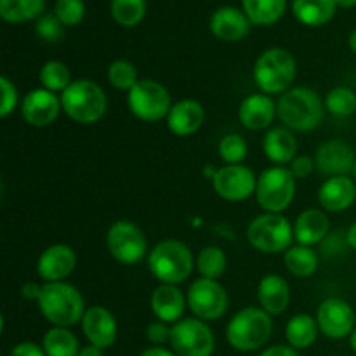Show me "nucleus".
Returning a JSON list of instances; mask_svg holds the SVG:
<instances>
[{
  "instance_id": "obj_1",
  "label": "nucleus",
  "mask_w": 356,
  "mask_h": 356,
  "mask_svg": "<svg viewBox=\"0 0 356 356\" xmlns=\"http://www.w3.org/2000/svg\"><path fill=\"white\" fill-rule=\"evenodd\" d=\"M277 115L291 131H315L323 120V103L313 89L292 87L278 99Z\"/></svg>"
},
{
  "instance_id": "obj_2",
  "label": "nucleus",
  "mask_w": 356,
  "mask_h": 356,
  "mask_svg": "<svg viewBox=\"0 0 356 356\" xmlns=\"http://www.w3.org/2000/svg\"><path fill=\"white\" fill-rule=\"evenodd\" d=\"M38 308L42 315L54 327H68L82 322L86 315V302L82 294L66 282H52L42 285Z\"/></svg>"
},
{
  "instance_id": "obj_3",
  "label": "nucleus",
  "mask_w": 356,
  "mask_h": 356,
  "mask_svg": "<svg viewBox=\"0 0 356 356\" xmlns=\"http://www.w3.org/2000/svg\"><path fill=\"white\" fill-rule=\"evenodd\" d=\"M61 108L66 117L79 124H96L106 113L108 99L104 90L89 79L75 80L61 92Z\"/></svg>"
},
{
  "instance_id": "obj_4",
  "label": "nucleus",
  "mask_w": 356,
  "mask_h": 356,
  "mask_svg": "<svg viewBox=\"0 0 356 356\" xmlns=\"http://www.w3.org/2000/svg\"><path fill=\"white\" fill-rule=\"evenodd\" d=\"M273 322L261 308H243L229 320L226 327V339L235 350L256 351L270 341Z\"/></svg>"
},
{
  "instance_id": "obj_5",
  "label": "nucleus",
  "mask_w": 356,
  "mask_h": 356,
  "mask_svg": "<svg viewBox=\"0 0 356 356\" xmlns=\"http://www.w3.org/2000/svg\"><path fill=\"white\" fill-rule=\"evenodd\" d=\"M296 59L287 49L273 47L264 51L254 65V82L263 94H284L296 79Z\"/></svg>"
},
{
  "instance_id": "obj_6",
  "label": "nucleus",
  "mask_w": 356,
  "mask_h": 356,
  "mask_svg": "<svg viewBox=\"0 0 356 356\" xmlns=\"http://www.w3.org/2000/svg\"><path fill=\"white\" fill-rule=\"evenodd\" d=\"M149 271L162 284L177 285L193 271V254L186 243L179 240H162L149 254Z\"/></svg>"
},
{
  "instance_id": "obj_7",
  "label": "nucleus",
  "mask_w": 356,
  "mask_h": 356,
  "mask_svg": "<svg viewBox=\"0 0 356 356\" xmlns=\"http://www.w3.org/2000/svg\"><path fill=\"white\" fill-rule=\"evenodd\" d=\"M247 238L250 245L264 254L287 252L292 247L294 229L287 218L273 212H264L250 221L247 229Z\"/></svg>"
},
{
  "instance_id": "obj_8",
  "label": "nucleus",
  "mask_w": 356,
  "mask_h": 356,
  "mask_svg": "<svg viewBox=\"0 0 356 356\" xmlns=\"http://www.w3.org/2000/svg\"><path fill=\"white\" fill-rule=\"evenodd\" d=\"M296 195V177L287 167H270L257 177L256 198L261 209L282 214L292 204Z\"/></svg>"
},
{
  "instance_id": "obj_9",
  "label": "nucleus",
  "mask_w": 356,
  "mask_h": 356,
  "mask_svg": "<svg viewBox=\"0 0 356 356\" xmlns=\"http://www.w3.org/2000/svg\"><path fill=\"white\" fill-rule=\"evenodd\" d=\"M129 108L132 113L145 122H159L169 115L170 94L160 82L143 79L129 90Z\"/></svg>"
},
{
  "instance_id": "obj_10",
  "label": "nucleus",
  "mask_w": 356,
  "mask_h": 356,
  "mask_svg": "<svg viewBox=\"0 0 356 356\" xmlns=\"http://www.w3.org/2000/svg\"><path fill=\"white\" fill-rule=\"evenodd\" d=\"M170 344L177 356H212L216 337L200 318H183L170 329Z\"/></svg>"
},
{
  "instance_id": "obj_11",
  "label": "nucleus",
  "mask_w": 356,
  "mask_h": 356,
  "mask_svg": "<svg viewBox=\"0 0 356 356\" xmlns=\"http://www.w3.org/2000/svg\"><path fill=\"white\" fill-rule=\"evenodd\" d=\"M188 306L197 318L204 322H214L226 313L229 298L226 289L218 280L198 278L188 291Z\"/></svg>"
},
{
  "instance_id": "obj_12",
  "label": "nucleus",
  "mask_w": 356,
  "mask_h": 356,
  "mask_svg": "<svg viewBox=\"0 0 356 356\" xmlns=\"http://www.w3.org/2000/svg\"><path fill=\"white\" fill-rule=\"evenodd\" d=\"M106 247L122 264H138L145 257L148 242L145 233L131 221H117L106 233Z\"/></svg>"
},
{
  "instance_id": "obj_13",
  "label": "nucleus",
  "mask_w": 356,
  "mask_h": 356,
  "mask_svg": "<svg viewBox=\"0 0 356 356\" xmlns=\"http://www.w3.org/2000/svg\"><path fill=\"white\" fill-rule=\"evenodd\" d=\"M216 193L228 202L247 200L252 193H256L257 177L252 170L245 165H226L216 170L212 177Z\"/></svg>"
},
{
  "instance_id": "obj_14",
  "label": "nucleus",
  "mask_w": 356,
  "mask_h": 356,
  "mask_svg": "<svg viewBox=\"0 0 356 356\" xmlns=\"http://www.w3.org/2000/svg\"><path fill=\"white\" fill-rule=\"evenodd\" d=\"M316 322L323 336L329 339H344L355 330L356 316L353 308L346 301L329 298L316 309Z\"/></svg>"
},
{
  "instance_id": "obj_15",
  "label": "nucleus",
  "mask_w": 356,
  "mask_h": 356,
  "mask_svg": "<svg viewBox=\"0 0 356 356\" xmlns=\"http://www.w3.org/2000/svg\"><path fill=\"white\" fill-rule=\"evenodd\" d=\"M61 110V99H58V96L47 89L31 90L21 103V115L24 122L33 127H47L54 124Z\"/></svg>"
},
{
  "instance_id": "obj_16",
  "label": "nucleus",
  "mask_w": 356,
  "mask_h": 356,
  "mask_svg": "<svg viewBox=\"0 0 356 356\" xmlns=\"http://www.w3.org/2000/svg\"><path fill=\"white\" fill-rule=\"evenodd\" d=\"M315 167L323 176L336 177L348 176L355 169V153L348 143L341 139L327 141L316 149L315 153Z\"/></svg>"
},
{
  "instance_id": "obj_17",
  "label": "nucleus",
  "mask_w": 356,
  "mask_h": 356,
  "mask_svg": "<svg viewBox=\"0 0 356 356\" xmlns=\"http://www.w3.org/2000/svg\"><path fill=\"white\" fill-rule=\"evenodd\" d=\"M76 264L75 250L65 243H56L47 247L40 254L37 263V273L45 284L52 282H63L66 277L72 275Z\"/></svg>"
},
{
  "instance_id": "obj_18",
  "label": "nucleus",
  "mask_w": 356,
  "mask_h": 356,
  "mask_svg": "<svg viewBox=\"0 0 356 356\" xmlns=\"http://www.w3.org/2000/svg\"><path fill=\"white\" fill-rule=\"evenodd\" d=\"M82 332L92 346L106 350L117 341V320L110 309L92 306L82 318Z\"/></svg>"
},
{
  "instance_id": "obj_19",
  "label": "nucleus",
  "mask_w": 356,
  "mask_h": 356,
  "mask_svg": "<svg viewBox=\"0 0 356 356\" xmlns=\"http://www.w3.org/2000/svg\"><path fill=\"white\" fill-rule=\"evenodd\" d=\"M277 117V104L268 94H252L240 104L238 118L243 127L250 131H263L273 124Z\"/></svg>"
},
{
  "instance_id": "obj_20",
  "label": "nucleus",
  "mask_w": 356,
  "mask_h": 356,
  "mask_svg": "<svg viewBox=\"0 0 356 356\" xmlns=\"http://www.w3.org/2000/svg\"><path fill=\"white\" fill-rule=\"evenodd\" d=\"M211 30L219 40L238 42L249 33L250 21L245 13L235 7H221L212 14Z\"/></svg>"
},
{
  "instance_id": "obj_21",
  "label": "nucleus",
  "mask_w": 356,
  "mask_h": 356,
  "mask_svg": "<svg viewBox=\"0 0 356 356\" xmlns=\"http://www.w3.org/2000/svg\"><path fill=\"white\" fill-rule=\"evenodd\" d=\"M356 200V184L348 176L329 177L318 190V202L325 211L343 212Z\"/></svg>"
},
{
  "instance_id": "obj_22",
  "label": "nucleus",
  "mask_w": 356,
  "mask_h": 356,
  "mask_svg": "<svg viewBox=\"0 0 356 356\" xmlns=\"http://www.w3.org/2000/svg\"><path fill=\"white\" fill-rule=\"evenodd\" d=\"M188 299L176 285L162 284L152 294V312L160 322L177 323L186 309Z\"/></svg>"
},
{
  "instance_id": "obj_23",
  "label": "nucleus",
  "mask_w": 356,
  "mask_h": 356,
  "mask_svg": "<svg viewBox=\"0 0 356 356\" xmlns=\"http://www.w3.org/2000/svg\"><path fill=\"white\" fill-rule=\"evenodd\" d=\"M205 120V110L193 99H183L170 108L167 115V125L170 132L181 138L195 134Z\"/></svg>"
},
{
  "instance_id": "obj_24",
  "label": "nucleus",
  "mask_w": 356,
  "mask_h": 356,
  "mask_svg": "<svg viewBox=\"0 0 356 356\" xmlns=\"http://www.w3.org/2000/svg\"><path fill=\"white\" fill-rule=\"evenodd\" d=\"M257 301L268 315H282L291 302V287L278 275H266L257 287Z\"/></svg>"
},
{
  "instance_id": "obj_25",
  "label": "nucleus",
  "mask_w": 356,
  "mask_h": 356,
  "mask_svg": "<svg viewBox=\"0 0 356 356\" xmlns=\"http://www.w3.org/2000/svg\"><path fill=\"white\" fill-rule=\"evenodd\" d=\"M330 228V221L327 214L320 209H308L301 212L294 222V238L299 245L312 247L322 242Z\"/></svg>"
},
{
  "instance_id": "obj_26",
  "label": "nucleus",
  "mask_w": 356,
  "mask_h": 356,
  "mask_svg": "<svg viewBox=\"0 0 356 356\" xmlns=\"http://www.w3.org/2000/svg\"><path fill=\"white\" fill-rule=\"evenodd\" d=\"M263 148L271 162L278 163V165H285V163H291L296 159L298 141H296L291 129L275 127L268 131V134L264 136Z\"/></svg>"
},
{
  "instance_id": "obj_27",
  "label": "nucleus",
  "mask_w": 356,
  "mask_h": 356,
  "mask_svg": "<svg viewBox=\"0 0 356 356\" xmlns=\"http://www.w3.org/2000/svg\"><path fill=\"white\" fill-rule=\"evenodd\" d=\"M294 16L308 26H322L329 23L336 14L334 0H294Z\"/></svg>"
},
{
  "instance_id": "obj_28",
  "label": "nucleus",
  "mask_w": 356,
  "mask_h": 356,
  "mask_svg": "<svg viewBox=\"0 0 356 356\" xmlns=\"http://www.w3.org/2000/svg\"><path fill=\"white\" fill-rule=\"evenodd\" d=\"M318 330L320 327L316 318L301 313L289 320L287 327H285V337H287L289 346H292L294 350H306L316 341Z\"/></svg>"
},
{
  "instance_id": "obj_29",
  "label": "nucleus",
  "mask_w": 356,
  "mask_h": 356,
  "mask_svg": "<svg viewBox=\"0 0 356 356\" xmlns=\"http://www.w3.org/2000/svg\"><path fill=\"white\" fill-rule=\"evenodd\" d=\"M243 13L252 24L270 26L277 23L285 13L287 0H242Z\"/></svg>"
},
{
  "instance_id": "obj_30",
  "label": "nucleus",
  "mask_w": 356,
  "mask_h": 356,
  "mask_svg": "<svg viewBox=\"0 0 356 356\" xmlns=\"http://www.w3.org/2000/svg\"><path fill=\"white\" fill-rule=\"evenodd\" d=\"M285 268L289 273L299 278H308L318 270V256L312 247L294 245L285 252L284 256Z\"/></svg>"
},
{
  "instance_id": "obj_31",
  "label": "nucleus",
  "mask_w": 356,
  "mask_h": 356,
  "mask_svg": "<svg viewBox=\"0 0 356 356\" xmlns=\"http://www.w3.org/2000/svg\"><path fill=\"white\" fill-rule=\"evenodd\" d=\"M42 348L47 356H79L80 353L79 339L65 327L47 330L42 341Z\"/></svg>"
},
{
  "instance_id": "obj_32",
  "label": "nucleus",
  "mask_w": 356,
  "mask_h": 356,
  "mask_svg": "<svg viewBox=\"0 0 356 356\" xmlns=\"http://www.w3.org/2000/svg\"><path fill=\"white\" fill-rule=\"evenodd\" d=\"M44 6V0H0V16L7 23H24L40 17Z\"/></svg>"
},
{
  "instance_id": "obj_33",
  "label": "nucleus",
  "mask_w": 356,
  "mask_h": 356,
  "mask_svg": "<svg viewBox=\"0 0 356 356\" xmlns=\"http://www.w3.org/2000/svg\"><path fill=\"white\" fill-rule=\"evenodd\" d=\"M38 79H40L44 89L51 90V92H65L72 83V73L65 63L49 61L40 68Z\"/></svg>"
},
{
  "instance_id": "obj_34",
  "label": "nucleus",
  "mask_w": 356,
  "mask_h": 356,
  "mask_svg": "<svg viewBox=\"0 0 356 356\" xmlns=\"http://www.w3.org/2000/svg\"><path fill=\"white\" fill-rule=\"evenodd\" d=\"M197 270L202 275V278L218 280L226 270V254L216 245L205 247L197 257Z\"/></svg>"
},
{
  "instance_id": "obj_35",
  "label": "nucleus",
  "mask_w": 356,
  "mask_h": 356,
  "mask_svg": "<svg viewBox=\"0 0 356 356\" xmlns=\"http://www.w3.org/2000/svg\"><path fill=\"white\" fill-rule=\"evenodd\" d=\"M111 16L122 26H136L146 13L145 0H111Z\"/></svg>"
},
{
  "instance_id": "obj_36",
  "label": "nucleus",
  "mask_w": 356,
  "mask_h": 356,
  "mask_svg": "<svg viewBox=\"0 0 356 356\" xmlns=\"http://www.w3.org/2000/svg\"><path fill=\"white\" fill-rule=\"evenodd\" d=\"M325 108L336 117H350L356 111V92L348 87H336L327 94Z\"/></svg>"
},
{
  "instance_id": "obj_37",
  "label": "nucleus",
  "mask_w": 356,
  "mask_h": 356,
  "mask_svg": "<svg viewBox=\"0 0 356 356\" xmlns=\"http://www.w3.org/2000/svg\"><path fill=\"white\" fill-rule=\"evenodd\" d=\"M108 82L120 90H131L139 82L138 70L127 59H117L108 66Z\"/></svg>"
},
{
  "instance_id": "obj_38",
  "label": "nucleus",
  "mask_w": 356,
  "mask_h": 356,
  "mask_svg": "<svg viewBox=\"0 0 356 356\" xmlns=\"http://www.w3.org/2000/svg\"><path fill=\"white\" fill-rule=\"evenodd\" d=\"M219 156L228 165H238L247 156V143L242 136L228 134L219 143Z\"/></svg>"
},
{
  "instance_id": "obj_39",
  "label": "nucleus",
  "mask_w": 356,
  "mask_h": 356,
  "mask_svg": "<svg viewBox=\"0 0 356 356\" xmlns=\"http://www.w3.org/2000/svg\"><path fill=\"white\" fill-rule=\"evenodd\" d=\"M56 16L65 26H75L86 16L83 0H58L56 3Z\"/></svg>"
},
{
  "instance_id": "obj_40",
  "label": "nucleus",
  "mask_w": 356,
  "mask_h": 356,
  "mask_svg": "<svg viewBox=\"0 0 356 356\" xmlns=\"http://www.w3.org/2000/svg\"><path fill=\"white\" fill-rule=\"evenodd\" d=\"M65 24L58 19L56 14H44L37 19V35L42 38V40L49 42V44H54V42H59L65 35V30H63Z\"/></svg>"
},
{
  "instance_id": "obj_41",
  "label": "nucleus",
  "mask_w": 356,
  "mask_h": 356,
  "mask_svg": "<svg viewBox=\"0 0 356 356\" xmlns=\"http://www.w3.org/2000/svg\"><path fill=\"white\" fill-rule=\"evenodd\" d=\"M0 87H2V106H0V117H9L14 111L17 103V90L14 83L7 76L0 79Z\"/></svg>"
},
{
  "instance_id": "obj_42",
  "label": "nucleus",
  "mask_w": 356,
  "mask_h": 356,
  "mask_svg": "<svg viewBox=\"0 0 356 356\" xmlns=\"http://www.w3.org/2000/svg\"><path fill=\"white\" fill-rule=\"evenodd\" d=\"M146 337L152 344H165L167 341H170V329L165 322H153L146 329Z\"/></svg>"
},
{
  "instance_id": "obj_43",
  "label": "nucleus",
  "mask_w": 356,
  "mask_h": 356,
  "mask_svg": "<svg viewBox=\"0 0 356 356\" xmlns=\"http://www.w3.org/2000/svg\"><path fill=\"white\" fill-rule=\"evenodd\" d=\"M313 169H315V160L309 156H296L291 162V172L294 174L296 179H305L313 172Z\"/></svg>"
},
{
  "instance_id": "obj_44",
  "label": "nucleus",
  "mask_w": 356,
  "mask_h": 356,
  "mask_svg": "<svg viewBox=\"0 0 356 356\" xmlns=\"http://www.w3.org/2000/svg\"><path fill=\"white\" fill-rule=\"evenodd\" d=\"M9 356H47L44 348H40L35 343H19L13 348Z\"/></svg>"
},
{
  "instance_id": "obj_45",
  "label": "nucleus",
  "mask_w": 356,
  "mask_h": 356,
  "mask_svg": "<svg viewBox=\"0 0 356 356\" xmlns=\"http://www.w3.org/2000/svg\"><path fill=\"white\" fill-rule=\"evenodd\" d=\"M259 356H299L298 350H294L292 346H285V344H277V346H271L268 350H264Z\"/></svg>"
},
{
  "instance_id": "obj_46",
  "label": "nucleus",
  "mask_w": 356,
  "mask_h": 356,
  "mask_svg": "<svg viewBox=\"0 0 356 356\" xmlns=\"http://www.w3.org/2000/svg\"><path fill=\"white\" fill-rule=\"evenodd\" d=\"M40 292H42L40 285L26 284V285H23V291H21V294H23V298L28 299V301H38V298H40Z\"/></svg>"
},
{
  "instance_id": "obj_47",
  "label": "nucleus",
  "mask_w": 356,
  "mask_h": 356,
  "mask_svg": "<svg viewBox=\"0 0 356 356\" xmlns=\"http://www.w3.org/2000/svg\"><path fill=\"white\" fill-rule=\"evenodd\" d=\"M139 356H177L176 353H170V351L163 350V348H159V346H153V348H148V350L143 351Z\"/></svg>"
},
{
  "instance_id": "obj_48",
  "label": "nucleus",
  "mask_w": 356,
  "mask_h": 356,
  "mask_svg": "<svg viewBox=\"0 0 356 356\" xmlns=\"http://www.w3.org/2000/svg\"><path fill=\"white\" fill-rule=\"evenodd\" d=\"M79 356H104V355H103V350H101V348L92 346V344H90V346L82 348Z\"/></svg>"
},
{
  "instance_id": "obj_49",
  "label": "nucleus",
  "mask_w": 356,
  "mask_h": 356,
  "mask_svg": "<svg viewBox=\"0 0 356 356\" xmlns=\"http://www.w3.org/2000/svg\"><path fill=\"white\" fill-rule=\"evenodd\" d=\"M346 242H348V245L351 247V249L356 250V222H355V225H351L350 229H348Z\"/></svg>"
},
{
  "instance_id": "obj_50",
  "label": "nucleus",
  "mask_w": 356,
  "mask_h": 356,
  "mask_svg": "<svg viewBox=\"0 0 356 356\" xmlns=\"http://www.w3.org/2000/svg\"><path fill=\"white\" fill-rule=\"evenodd\" d=\"M334 2H336V6L344 7V9L356 6V0H334Z\"/></svg>"
},
{
  "instance_id": "obj_51",
  "label": "nucleus",
  "mask_w": 356,
  "mask_h": 356,
  "mask_svg": "<svg viewBox=\"0 0 356 356\" xmlns=\"http://www.w3.org/2000/svg\"><path fill=\"white\" fill-rule=\"evenodd\" d=\"M350 47H351V51L356 54V30H353V33L350 35Z\"/></svg>"
},
{
  "instance_id": "obj_52",
  "label": "nucleus",
  "mask_w": 356,
  "mask_h": 356,
  "mask_svg": "<svg viewBox=\"0 0 356 356\" xmlns=\"http://www.w3.org/2000/svg\"><path fill=\"white\" fill-rule=\"evenodd\" d=\"M350 344H351V348H353V351H356V329L353 330V332H351V336H350Z\"/></svg>"
},
{
  "instance_id": "obj_53",
  "label": "nucleus",
  "mask_w": 356,
  "mask_h": 356,
  "mask_svg": "<svg viewBox=\"0 0 356 356\" xmlns=\"http://www.w3.org/2000/svg\"><path fill=\"white\" fill-rule=\"evenodd\" d=\"M353 174H355V179H356V162H355V169H353Z\"/></svg>"
}]
</instances>
